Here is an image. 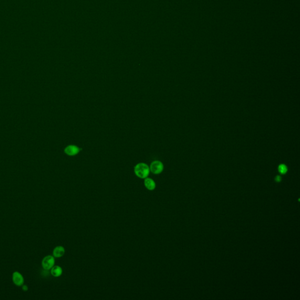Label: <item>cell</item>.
I'll return each instance as SVG.
<instances>
[{
	"label": "cell",
	"instance_id": "cell-11",
	"mask_svg": "<svg viewBox=\"0 0 300 300\" xmlns=\"http://www.w3.org/2000/svg\"><path fill=\"white\" fill-rule=\"evenodd\" d=\"M22 288H23V290L25 291H26L27 290V289H28V288H27L26 285H23V287H22Z\"/></svg>",
	"mask_w": 300,
	"mask_h": 300
},
{
	"label": "cell",
	"instance_id": "cell-9",
	"mask_svg": "<svg viewBox=\"0 0 300 300\" xmlns=\"http://www.w3.org/2000/svg\"><path fill=\"white\" fill-rule=\"evenodd\" d=\"M278 170L279 172L281 174H285L288 171V168H287V167L285 165V164H280L279 166V168H278Z\"/></svg>",
	"mask_w": 300,
	"mask_h": 300
},
{
	"label": "cell",
	"instance_id": "cell-2",
	"mask_svg": "<svg viewBox=\"0 0 300 300\" xmlns=\"http://www.w3.org/2000/svg\"><path fill=\"white\" fill-rule=\"evenodd\" d=\"M55 257L51 255L45 256L42 260V267L45 270H50L55 265Z\"/></svg>",
	"mask_w": 300,
	"mask_h": 300
},
{
	"label": "cell",
	"instance_id": "cell-6",
	"mask_svg": "<svg viewBox=\"0 0 300 300\" xmlns=\"http://www.w3.org/2000/svg\"><path fill=\"white\" fill-rule=\"evenodd\" d=\"M144 186L149 191H154L156 188V183L153 179L147 177L144 179Z\"/></svg>",
	"mask_w": 300,
	"mask_h": 300
},
{
	"label": "cell",
	"instance_id": "cell-8",
	"mask_svg": "<svg viewBox=\"0 0 300 300\" xmlns=\"http://www.w3.org/2000/svg\"><path fill=\"white\" fill-rule=\"evenodd\" d=\"M50 273L52 276L55 277H59L63 273L62 268L59 266H54L50 269Z\"/></svg>",
	"mask_w": 300,
	"mask_h": 300
},
{
	"label": "cell",
	"instance_id": "cell-3",
	"mask_svg": "<svg viewBox=\"0 0 300 300\" xmlns=\"http://www.w3.org/2000/svg\"><path fill=\"white\" fill-rule=\"evenodd\" d=\"M150 169L154 174H160L163 171L164 165L160 161H154L151 164Z\"/></svg>",
	"mask_w": 300,
	"mask_h": 300
},
{
	"label": "cell",
	"instance_id": "cell-10",
	"mask_svg": "<svg viewBox=\"0 0 300 300\" xmlns=\"http://www.w3.org/2000/svg\"><path fill=\"white\" fill-rule=\"evenodd\" d=\"M275 180H276V181H277V182H280L281 181V178L280 176L278 175V176L276 177V178H275Z\"/></svg>",
	"mask_w": 300,
	"mask_h": 300
},
{
	"label": "cell",
	"instance_id": "cell-1",
	"mask_svg": "<svg viewBox=\"0 0 300 300\" xmlns=\"http://www.w3.org/2000/svg\"><path fill=\"white\" fill-rule=\"evenodd\" d=\"M150 172V167L145 163H139L134 167L135 174L141 179H145L148 177Z\"/></svg>",
	"mask_w": 300,
	"mask_h": 300
},
{
	"label": "cell",
	"instance_id": "cell-4",
	"mask_svg": "<svg viewBox=\"0 0 300 300\" xmlns=\"http://www.w3.org/2000/svg\"><path fill=\"white\" fill-rule=\"evenodd\" d=\"M12 280L13 283L18 287L22 286L24 283V278L18 271H15L12 273Z\"/></svg>",
	"mask_w": 300,
	"mask_h": 300
},
{
	"label": "cell",
	"instance_id": "cell-5",
	"mask_svg": "<svg viewBox=\"0 0 300 300\" xmlns=\"http://www.w3.org/2000/svg\"><path fill=\"white\" fill-rule=\"evenodd\" d=\"M80 150L81 149H80L78 147L74 145H70L64 149V153L70 156H74L78 154Z\"/></svg>",
	"mask_w": 300,
	"mask_h": 300
},
{
	"label": "cell",
	"instance_id": "cell-7",
	"mask_svg": "<svg viewBox=\"0 0 300 300\" xmlns=\"http://www.w3.org/2000/svg\"><path fill=\"white\" fill-rule=\"evenodd\" d=\"M65 253V249L63 246H58L55 247L53 250V256L55 258H60Z\"/></svg>",
	"mask_w": 300,
	"mask_h": 300
}]
</instances>
